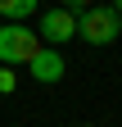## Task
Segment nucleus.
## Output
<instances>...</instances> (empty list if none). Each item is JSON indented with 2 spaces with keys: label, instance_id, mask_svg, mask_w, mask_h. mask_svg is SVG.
Here are the masks:
<instances>
[{
  "label": "nucleus",
  "instance_id": "f257e3e1",
  "mask_svg": "<svg viewBox=\"0 0 122 127\" xmlns=\"http://www.w3.org/2000/svg\"><path fill=\"white\" fill-rule=\"evenodd\" d=\"M77 36L86 45H113L122 36V18L113 14V5H86L77 14Z\"/></svg>",
  "mask_w": 122,
  "mask_h": 127
},
{
  "label": "nucleus",
  "instance_id": "f03ea898",
  "mask_svg": "<svg viewBox=\"0 0 122 127\" xmlns=\"http://www.w3.org/2000/svg\"><path fill=\"white\" fill-rule=\"evenodd\" d=\"M41 55V36L32 27H14L0 23V68H18V64H32Z\"/></svg>",
  "mask_w": 122,
  "mask_h": 127
},
{
  "label": "nucleus",
  "instance_id": "7ed1b4c3",
  "mask_svg": "<svg viewBox=\"0 0 122 127\" xmlns=\"http://www.w3.org/2000/svg\"><path fill=\"white\" fill-rule=\"evenodd\" d=\"M36 36H41V45H50V50H59V45H68V41H77V14H72L68 5L41 9V14H36Z\"/></svg>",
  "mask_w": 122,
  "mask_h": 127
},
{
  "label": "nucleus",
  "instance_id": "20e7f679",
  "mask_svg": "<svg viewBox=\"0 0 122 127\" xmlns=\"http://www.w3.org/2000/svg\"><path fill=\"white\" fill-rule=\"evenodd\" d=\"M27 68H32V77L41 86H54V82H63V73H68V64H63V55L59 50H50V45H41V55L27 64Z\"/></svg>",
  "mask_w": 122,
  "mask_h": 127
},
{
  "label": "nucleus",
  "instance_id": "39448f33",
  "mask_svg": "<svg viewBox=\"0 0 122 127\" xmlns=\"http://www.w3.org/2000/svg\"><path fill=\"white\" fill-rule=\"evenodd\" d=\"M36 0H0V18L14 23V27H27V18H36Z\"/></svg>",
  "mask_w": 122,
  "mask_h": 127
},
{
  "label": "nucleus",
  "instance_id": "423d86ee",
  "mask_svg": "<svg viewBox=\"0 0 122 127\" xmlns=\"http://www.w3.org/2000/svg\"><path fill=\"white\" fill-rule=\"evenodd\" d=\"M18 91V73L14 68H0V95H14Z\"/></svg>",
  "mask_w": 122,
  "mask_h": 127
},
{
  "label": "nucleus",
  "instance_id": "0eeeda50",
  "mask_svg": "<svg viewBox=\"0 0 122 127\" xmlns=\"http://www.w3.org/2000/svg\"><path fill=\"white\" fill-rule=\"evenodd\" d=\"M113 14H118V18H122V0H118V5H113Z\"/></svg>",
  "mask_w": 122,
  "mask_h": 127
},
{
  "label": "nucleus",
  "instance_id": "6e6552de",
  "mask_svg": "<svg viewBox=\"0 0 122 127\" xmlns=\"http://www.w3.org/2000/svg\"><path fill=\"white\" fill-rule=\"evenodd\" d=\"M77 127H95V123H77Z\"/></svg>",
  "mask_w": 122,
  "mask_h": 127
}]
</instances>
